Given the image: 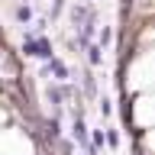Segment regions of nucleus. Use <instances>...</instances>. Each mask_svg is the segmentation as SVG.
Here are the masks:
<instances>
[{"label": "nucleus", "mask_w": 155, "mask_h": 155, "mask_svg": "<svg viewBox=\"0 0 155 155\" xmlns=\"http://www.w3.org/2000/svg\"><path fill=\"white\" fill-rule=\"evenodd\" d=\"M23 55L39 58V61L55 58V52H52V39H48L45 32H32V29H26V36H23Z\"/></svg>", "instance_id": "nucleus-1"}, {"label": "nucleus", "mask_w": 155, "mask_h": 155, "mask_svg": "<svg viewBox=\"0 0 155 155\" xmlns=\"http://www.w3.org/2000/svg\"><path fill=\"white\" fill-rule=\"evenodd\" d=\"M71 139H74V145L81 149V152H94V149H91V129H87L84 116L71 123Z\"/></svg>", "instance_id": "nucleus-2"}, {"label": "nucleus", "mask_w": 155, "mask_h": 155, "mask_svg": "<svg viewBox=\"0 0 155 155\" xmlns=\"http://www.w3.org/2000/svg\"><path fill=\"white\" fill-rule=\"evenodd\" d=\"M84 58H87V65H91V68H97L100 61H104V45H97V42L84 45Z\"/></svg>", "instance_id": "nucleus-3"}, {"label": "nucleus", "mask_w": 155, "mask_h": 155, "mask_svg": "<svg viewBox=\"0 0 155 155\" xmlns=\"http://www.w3.org/2000/svg\"><path fill=\"white\" fill-rule=\"evenodd\" d=\"M104 139H107V152H116L120 142H123V136H120L116 126H104Z\"/></svg>", "instance_id": "nucleus-4"}, {"label": "nucleus", "mask_w": 155, "mask_h": 155, "mask_svg": "<svg viewBox=\"0 0 155 155\" xmlns=\"http://www.w3.org/2000/svg\"><path fill=\"white\" fill-rule=\"evenodd\" d=\"M81 87H84V97H87V100H97V81H94V74H91V68H87L84 78H81Z\"/></svg>", "instance_id": "nucleus-5"}, {"label": "nucleus", "mask_w": 155, "mask_h": 155, "mask_svg": "<svg viewBox=\"0 0 155 155\" xmlns=\"http://www.w3.org/2000/svg\"><path fill=\"white\" fill-rule=\"evenodd\" d=\"M13 16H16L19 23H32V10H29V3H19V7L13 10Z\"/></svg>", "instance_id": "nucleus-6"}, {"label": "nucleus", "mask_w": 155, "mask_h": 155, "mask_svg": "<svg viewBox=\"0 0 155 155\" xmlns=\"http://www.w3.org/2000/svg\"><path fill=\"white\" fill-rule=\"evenodd\" d=\"M97 104H100V116H104V120L113 116V100H110V97H97Z\"/></svg>", "instance_id": "nucleus-7"}, {"label": "nucleus", "mask_w": 155, "mask_h": 155, "mask_svg": "<svg viewBox=\"0 0 155 155\" xmlns=\"http://www.w3.org/2000/svg\"><path fill=\"white\" fill-rule=\"evenodd\" d=\"M110 39H113V29L104 26V29H100V39H97V45H110Z\"/></svg>", "instance_id": "nucleus-8"}, {"label": "nucleus", "mask_w": 155, "mask_h": 155, "mask_svg": "<svg viewBox=\"0 0 155 155\" xmlns=\"http://www.w3.org/2000/svg\"><path fill=\"white\" fill-rule=\"evenodd\" d=\"M48 16H52V19L61 16V0H55V3H52V13H48Z\"/></svg>", "instance_id": "nucleus-9"}, {"label": "nucleus", "mask_w": 155, "mask_h": 155, "mask_svg": "<svg viewBox=\"0 0 155 155\" xmlns=\"http://www.w3.org/2000/svg\"><path fill=\"white\" fill-rule=\"evenodd\" d=\"M7 120H10V113H7V107L0 104V129H3V123H7Z\"/></svg>", "instance_id": "nucleus-10"}]
</instances>
